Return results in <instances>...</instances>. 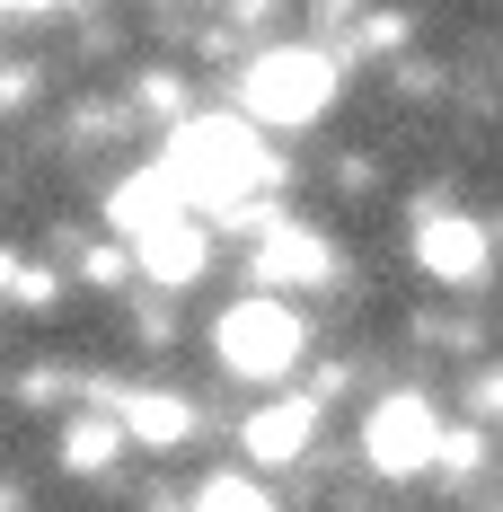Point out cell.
Returning <instances> with one entry per match:
<instances>
[{
	"label": "cell",
	"mask_w": 503,
	"mask_h": 512,
	"mask_svg": "<svg viewBox=\"0 0 503 512\" xmlns=\"http://www.w3.org/2000/svg\"><path fill=\"white\" fill-rule=\"evenodd\" d=\"M248 186H265V142H256L239 115H203L168 142V195H195V204H239Z\"/></svg>",
	"instance_id": "obj_1"
},
{
	"label": "cell",
	"mask_w": 503,
	"mask_h": 512,
	"mask_svg": "<svg viewBox=\"0 0 503 512\" xmlns=\"http://www.w3.org/2000/svg\"><path fill=\"white\" fill-rule=\"evenodd\" d=\"M239 98H248L256 124H309L318 106L336 98V62L309 53V45H283V53H265V62H248Z\"/></svg>",
	"instance_id": "obj_2"
},
{
	"label": "cell",
	"mask_w": 503,
	"mask_h": 512,
	"mask_svg": "<svg viewBox=\"0 0 503 512\" xmlns=\"http://www.w3.org/2000/svg\"><path fill=\"white\" fill-rule=\"evenodd\" d=\"M221 362L239 371V380H283L292 362H301V318L283 301H239L230 318H221Z\"/></svg>",
	"instance_id": "obj_3"
},
{
	"label": "cell",
	"mask_w": 503,
	"mask_h": 512,
	"mask_svg": "<svg viewBox=\"0 0 503 512\" xmlns=\"http://www.w3.org/2000/svg\"><path fill=\"white\" fill-rule=\"evenodd\" d=\"M124 221H133V248H142V274L151 283H195L203 274V230L186 221L177 204H159V186H133L124 195Z\"/></svg>",
	"instance_id": "obj_4"
},
{
	"label": "cell",
	"mask_w": 503,
	"mask_h": 512,
	"mask_svg": "<svg viewBox=\"0 0 503 512\" xmlns=\"http://www.w3.org/2000/svg\"><path fill=\"white\" fill-rule=\"evenodd\" d=\"M442 424H433V407L424 398H380L371 407V424H362V451H371V468H389V477H415V468L442 460Z\"/></svg>",
	"instance_id": "obj_5"
},
{
	"label": "cell",
	"mask_w": 503,
	"mask_h": 512,
	"mask_svg": "<svg viewBox=\"0 0 503 512\" xmlns=\"http://www.w3.org/2000/svg\"><path fill=\"white\" fill-rule=\"evenodd\" d=\"M318 433V407L309 398H292V407H265L248 424V460L256 468H283V460H301V442Z\"/></svg>",
	"instance_id": "obj_6"
},
{
	"label": "cell",
	"mask_w": 503,
	"mask_h": 512,
	"mask_svg": "<svg viewBox=\"0 0 503 512\" xmlns=\"http://www.w3.org/2000/svg\"><path fill=\"white\" fill-rule=\"evenodd\" d=\"M424 265H433L442 283H477V274H486V230H477V221H433V230H424Z\"/></svg>",
	"instance_id": "obj_7"
},
{
	"label": "cell",
	"mask_w": 503,
	"mask_h": 512,
	"mask_svg": "<svg viewBox=\"0 0 503 512\" xmlns=\"http://www.w3.org/2000/svg\"><path fill=\"white\" fill-rule=\"evenodd\" d=\"M124 424H133V433H142V442H151V451H177V433H186V424H195V415L177 407V398H124Z\"/></svg>",
	"instance_id": "obj_8"
},
{
	"label": "cell",
	"mask_w": 503,
	"mask_h": 512,
	"mask_svg": "<svg viewBox=\"0 0 503 512\" xmlns=\"http://www.w3.org/2000/svg\"><path fill=\"white\" fill-rule=\"evenodd\" d=\"M195 512H274V495L248 486V477H212V486L195 495Z\"/></svg>",
	"instance_id": "obj_9"
}]
</instances>
